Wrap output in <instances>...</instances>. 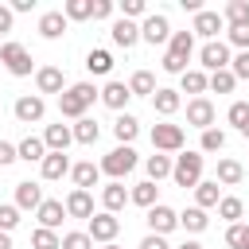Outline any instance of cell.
Wrapping results in <instances>:
<instances>
[{"label":"cell","mask_w":249,"mask_h":249,"mask_svg":"<svg viewBox=\"0 0 249 249\" xmlns=\"http://www.w3.org/2000/svg\"><path fill=\"white\" fill-rule=\"evenodd\" d=\"M93 101H97V86H93V82H74L70 89L58 93V113L70 117V121H82Z\"/></svg>","instance_id":"obj_1"},{"label":"cell","mask_w":249,"mask_h":249,"mask_svg":"<svg viewBox=\"0 0 249 249\" xmlns=\"http://www.w3.org/2000/svg\"><path fill=\"white\" fill-rule=\"evenodd\" d=\"M195 54V35L191 31H171L167 39V54H163V70L167 74H187V58Z\"/></svg>","instance_id":"obj_2"},{"label":"cell","mask_w":249,"mask_h":249,"mask_svg":"<svg viewBox=\"0 0 249 249\" xmlns=\"http://www.w3.org/2000/svg\"><path fill=\"white\" fill-rule=\"evenodd\" d=\"M171 179H175V187H198L202 183V152H179L175 160H171Z\"/></svg>","instance_id":"obj_3"},{"label":"cell","mask_w":249,"mask_h":249,"mask_svg":"<svg viewBox=\"0 0 249 249\" xmlns=\"http://www.w3.org/2000/svg\"><path fill=\"white\" fill-rule=\"evenodd\" d=\"M136 163H140V160H136L132 144H117V148H113V152H109V156H105V160H101L97 167H101V171H105L109 179H117V183H121V179H124V175H128V171H132Z\"/></svg>","instance_id":"obj_4"},{"label":"cell","mask_w":249,"mask_h":249,"mask_svg":"<svg viewBox=\"0 0 249 249\" xmlns=\"http://www.w3.org/2000/svg\"><path fill=\"white\" fill-rule=\"evenodd\" d=\"M0 62H4V70L12 78H27L31 74V51L23 43H4L0 47Z\"/></svg>","instance_id":"obj_5"},{"label":"cell","mask_w":249,"mask_h":249,"mask_svg":"<svg viewBox=\"0 0 249 249\" xmlns=\"http://www.w3.org/2000/svg\"><path fill=\"white\" fill-rule=\"evenodd\" d=\"M183 140H187V136H183V128H179V124H167V121H163V124H156V128H152V148H156V152H163V156L183 152Z\"/></svg>","instance_id":"obj_6"},{"label":"cell","mask_w":249,"mask_h":249,"mask_svg":"<svg viewBox=\"0 0 249 249\" xmlns=\"http://www.w3.org/2000/svg\"><path fill=\"white\" fill-rule=\"evenodd\" d=\"M86 233H89V241L109 245V241H117V233H121V218L101 210V214H93V218H89V230H86Z\"/></svg>","instance_id":"obj_7"},{"label":"cell","mask_w":249,"mask_h":249,"mask_svg":"<svg viewBox=\"0 0 249 249\" xmlns=\"http://www.w3.org/2000/svg\"><path fill=\"white\" fill-rule=\"evenodd\" d=\"M12 113H16V121H19V124H35V121H43V113H47V101H43L39 93H23V97H16Z\"/></svg>","instance_id":"obj_8"},{"label":"cell","mask_w":249,"mask_h":249,"mask_svg":"<svg viewBox=\"0 0 249 249\" xmlns=\"http://www.w3.org/2000/svg\"><path fill=\"white\" fill-rule=\"evenodd\" d=\"M140 39L144 43H152V47H160V43H167L171 39V23H167V16H144V23H140Z\"/></svg>","instance_id":"obj_9"},{"label":"cell","mask_w":249,"mask_h":249,"mask_svg":"<svg viewBox=\"0 0 249 249\" xmlns=\"http://www.w3.org/2000/svg\"><path fill=\"white\" fill-rule=\"evenodd\" d=\"M198 62L214 74V70H230V47L222 43V39H214V43H202V51H198Z\"/></svg>","instance_id":"obj_10"},{"label":"cell","mask_w":249,"mask_h":249,"mask_svg":"<svg viewBox=\"0 0 249 249\" xmlns=\"http://www.w3.org/2000/svg\"><path fill=\"white\" fill-rule=\"evenodd\" d=\"M97 101H101L105 109H113V113H124V105L132 101V93H128L124 82H105V86L97 89Z\"/></svg>","instance_id":"obj_11"},{"label":"cell","mask_w":249,"mask_h":249,"mask_svg":"<svg viewBox=\"0 0 249 249\" xmlns=\"http://www.w3.org/2000/svg\"><path fill=\"white\" fill-rule=\"evenodd\" d=\"M144 222H148V230H152V233H160V237H167V233H171V230L179 226V214H175L171 206H163V202H156V206L148 210V218H144Z\"/></svg>","instance_id":"obj_12"},{"label":"cell","mask_w":249,"mask_h":249,"mask_svg":"<svg viewBox=\"0 0 249 249\" xmlns=\"http://www.w3.org/2000/svg\"><path fill=\"white\" fill-rule=\"evenodd\" d=\"M222 27H226V19H222L218 12H206V8H202V12L195 16V23H191V35H202L206 43H214Z\"/></svg>","instance_id":"obj_13"},{"label":"cell","mask_w":249,"mask_h":249,"mask_svg":"<svg viewBox=\"0 0 249 249\" xmlns=\"http://www.w3.org/2000/svg\"><path fill=\"white\" fill-rule=\"evenodd\" d=\"M187 124H195V128H214V105H210V97H191V101H187Z\"/></svg>","instance_id":"obj_14"},{"label":"cell","mask_w":249,"mask_h":249,"mask_svg":"<svg viewBox=\"0 0 249 249\" xmlns=\"http://www.w3.org/2000/svg\"><path fill=\"white\" fill-rule=\"evenodd\" d=\"M109 35H113V43L117 47H124V51H132L136 43H140V23H132V19H113V27H109Z\"/></svg>","instance_id":"obj_15"},{"label":"cell","mask_w":249,"mask_h":249,"mask_svg":"<svg viewBox=\"0 0 249 249\" xmlns=\"http://www.w3.org/2000/svg\"><path fill=\"white\" fill-rule=\"evenodd\" d=\"M62 206H66V218H86V222L93 218V195H89V191H78V187H74Z\"/></svg>","instance_id":"obj_16"},{"label":"cell","mask_w":249,"mask_h":249,"mask_svg":"<svg viewBox=\"0 0 249 249\" xmlns=\"http://www.w3.org/2000/svg\"><path fill=\"white\" fill-rule=\"evenodd\" d=\"M35 89H39V93H62V89H66L62 70H58V66H39V70H35Z\"/></svg>","instance_id":"obj_17"},{"label":"cell","mask_w":249,"mask_h":249,"mask_svg":"<svg viewBox=\"0 0 249 249\" xmlns=\"http://www.w3.org/2000/svg\"><path fill=\"white\" fill-rule=\"evenodd\" d=\"M39 171H43V179H62V175H70V156L66 152H47L43 156V163H39Z\"/></svg>","instance_id":"obj_18"},{"label":"cell","mask_w":249,"mask_h":249,"mask_svg":"<svg viewBox=\"0 0 249 249\" xmlns=\"http://www.w3.org/2000/svg\"><path fill=\"white\" fill-rule=\"evenodd\" d=\"M43 206V187L39 183H16V210H39Z\"/></svg>","instance_id":"obj_19"},{"label":"cell","mask_w":249,"mask_h":249,"mask_svg":"<svg viewBox=\"0 0 249 249\" xmlns=\"http://www.w3.org/2000/svg\"><path fill=\"white\" fill-rule=\"evenodd\" d=\"M43 144H47V152H66V148L74 144V132H70V124H47V132H43Z\"/></svg>","instance_id":"obj_20"},{"label":"cell","mask_w":249,"mask_h":249,"mask_svg":"<svg viewBox=\"0 0 249 249\" xmlns=\"http://www.w3.org/2000/svg\"><path fill=\"white\" fill-rule=\"evenodd\" d=\"M101 206H105V214H117V210H124V206H128V187L113 179V183L101 191Z\"/></svg>","instance_id":"obj_21"},{"label":"cell","mask_w":249,"mask_h":249,"mask_svg":"<svg viewBox=\"0 0 249 249\" xmlns=\"http://www.w3.org/2000/svg\"><path fill=\"white\" fill-rule=\"evenodd\" d=\"M35 214H39V226H43V230H58L62 218H66V206H62L58 198H43V206H39Z\"/></svg>","instance_id":"obj_22"},{"label":"cell","mask_w":249,"mask_h":249,"mask_svg":"<svg viewBox=\"0 0 249 249\" xmlns=\"http://www.w3.org/2000/svg\"><path fill=\"white\" fill-rule=\"evenodd\" d=\"M179 105H183L179 89H156V93H152V109H156L160 117H175Z\"/></svg>","instance_id":"obj_23"},{"label":"cell","mask_w":249,"mask_h":249,"mask_svg":"<svg viewBox=\"0 0 249 249\" xmlns=\"http://www.w3.org/2000/svg\"><path fill=\"white\" fill-rule=\"evenodd\" d=\"M241 179H245V167H241L237 160H230V156H226V160H218V175H214V183H218V187H237Z\"/></svg>","instance_id":"obj_24"},{"label":"cell","mask_w":249,"mask_h":249,"mask_svg":"<svg viewBox=\"0 0 249 249\" xmlns=\"http://www.w3.org/2000/svg\"><path fill=\"white\" fill-rule=\"evenodd\" d=\"M39 35L43 39H62L66 35V16L62 12H43L39 16Z\"/></svg>","instance_id":"obj_25"},{"label":"cell","mask_w":249,"mask_h":249,"mask_svg":"<svg viewBox=\"0 0 249 249\" xmlns=\"http://www.w3.org/2000/svg\"><path fill=\"white\" fill-rule=\"evenodd\" d=\"M16 156H19V160H27V163H43V156H47L43 136H23V140L16 144Z\"/></svg>","instance_id":"obj_26"},{"label":"cell","mask_w":249,"mask_h":249,"mask_svg":"<svg viewBox=\"0 0 249 249\" xmlns=\"http://www.w3.org/2000/svg\"><path fill=\"white\" fill-rule=\"evenodd\" d=\"M97 175H101V167H97V163H89V160H82V163H74V167H70V179H74V187H78V191H89V187L97 183Z\"/></svg>","instance_id":"obj_27"},{"label":"cell","mask_w":249,"mask_h":249,"mask_svg":"<svg viewBox=\"0 0 249 249\" xmlns=\"http://www.w3.org/2000/svg\"><path fill=\"white\" fill-rule=\"evenodd\" d=\"M241 214H245V202H241L237 195H222V198H218V218H222L226 226H237Z\"/></svg>","instance_id":"obj_28"},{"label":"cell","mask_w":249,"mask_h":249,"mask_svg":"<svg viewBox=\"0 0 249 249\" xmlns=\"http://www.w3.org/2000/svg\"><path fill=\"white\" fill-rule=\"evenodd\" d=\"M156 195H160V187H156L152 179H144V183H136V187L128 191V202H136V206H144V210H152V206L160 202Z\"/></svg>","instance_id":"obj_29"},{"label":"cell","mask_w":249,"mask_h":249,"mask_svg":"<svg viewBox=\"0 0 249 249\" xmlns=\"http://www.w3.org/2000/svg\"><path fill=\"white\" fill-rule=\"evenodd\" d=\"M218 198H222V187H218L214 179H202V183L195 187V206H198V210H210V206H218Z\"/></svg>","instance_id":"obj_30"},{"label":"cell","mask_w":249,"mask_h":249,"mask_svg":"<svg viewBox=\"0 0 249 249\" xmlns=\"http://www.w3.org/2000/svg\"><path fill=\"white\" fill-rule=\"evenodd\" d=\"M160 86H156V78H152V70H136L132 78H128V93L132 97H152Z\"/></svg>","instance_id":"obj_31"},{"label":"cell","mask_w":249,"mask_h":249,"mask_svg":"<svg viewBox=\"0 0 249 249\" xmlns=\"http://www.w3.org/2000/svg\"><path fill=\"white\" fill-rule=\"evenodd\" d=\"M136 132H140V121H136L132 113H121V117L113 121V136H117L121 144H132V140H136Z\"/></svg>","instance_id":"obj_32"},{"label":"cell","mask_w":249,"mask_h":249,"mask_svg":"<svg viewBox=\"0 0 249 249\" xmlns=\"http://www.w3.org/2000/svg\"><path fill=\"white\" fill-rule=\"evenodd\" d=\"M70 132H74V140H78V144H97V136H101V128H97V121H93V117L74 121V124H70Z\"/></svg>","instance_id":"obj_33"},{"label":"cell","mask_w":249,"mask_h":249,"mask_svg":"<svg viewBox=\"0 0 249 249\" xmlns=\"http://www.w3.org/2000/svg\"><path fill=\"white\" fill-rule=\"evenodd\" d=\"M179 226H183L187 233H202V230L210 226V218H206V210H198V206H187V210L179 214Z\"/></svg>","instance_id":"obj_34"},{"label":"cell","mask_w":249,"mask_h":249,"mask_svg":"<svg viewBox=\"0 0 249 249\" xmlns=\"http://www.w3.org/2000/svg\"><path fill=\"white\" fill-rule=\"evenodd\" d=\"M86 70H89V74H109V70H113V54H109L105 47H93V51L86 54Z\"/></svg>","instance_id":"obj_35"},{"label":"cell","mask_w":249,"mask_h":249,"mask_svg":"<svg viewBox=\"0 0 249 249\" xmlns=\"http://www.w3.org/2000/svg\"><path fill=\"white\" fill-rule=\"evenodd\" d=\"M144 167H148V179H152V183H160V179H167V175H171V156L156 152V156H148V160H144Z\"/></svg>","instance_id":"obj_36"},{"label":"cell","mask_w":249,"mask_h":249,"mask_svg":"<svg viewBox=\"0 0 249 249\" xmlns=\"http://www.w3.org/2000/svg\"><path fill=\"white\" fill-rule=\"evenodd\" d=\"M222 19H226L230 27L249 23V0H230V4H226V12H222Z\"/></svg>","instance_id":"obj_37"},{"label":"cell","mask_w":249,"mask_h":249,"mask_svg":"<svg viewBox=\"0 0 249 249\" xmlns=\"http://www.w3.org/2000/svg\"><path fill=\"white\" fill-rule=\"evenodd\" d=\"M233 86H237V78H233L230 70H214V74H206V89H214V93H233Z\"/></svg>","instance_id":"obj_38"},{"label":"cell","mask_w":249,"mask_h":249,"mask_svg":"<svg viewBox=\"0 0 249 249\" xmlns=\"http://www.w3.org/2000/svg\"><path fill=\"white\" fill-rule=\"evenodd\" d=\"M62 16H66V23L70 19H93V0H66Z\"/></svg>","instance_id":"obj_39"},{"label":"cell","mask_w":249,"mask_h":249,"mask_svg":"<svg viewBox=\"0 0 249 249\" xmlns=\"http://www.w3.org/2000/svg\"><path fill=\"white\" fill-rule=\"evenodd\" d=\"M179 78H183V93H195V97L206 93V74H202V70H187V74H179Z\"/></svg>","instance_id":"obj_40"},{"label":"cell","mask_w":249,"mask_h":249,"mask_svg":"<svg viewBox=\"0 0 249 249\" xmlns=\"http://www.w3.org/2000/svg\"><path fill=\"white\" fill-rule=\"evenodd\" d=\"M31 249H62V237H58L54 230H43V226H39V230L31 233Z\"/></svg>","instance_id":"obj_41"},{"label":"cell","mask_w":249,"mask_h":249,"mask_svg":"<svg viewBox=\"0 0 249 249\" xmlns=\"http://www.w3.org/2000/svg\"><path fill=\"white\" fill-rule=\"evenodd\" d=\"M226 245H230V249H249V226H245V222L226 226Z\"/></svg>","instance_id":"obj_42"},{"label":"cell","mask_w":249,"mask_h":249,"mask_svg":"<svg viewBox=\"0 0 249 249\" xmlns=\"http://www.w3.org/2000/svg\"><path fill=\"white\" fill-rule=\"evenodd\" d=\"M222 148H226V132H222V128H202L198 152H222Z\"/></svg>","instance_id":"obj_43"},{"label":"cell","mask_w":249,"mask_h":249,"mask_svg":"<svg viewBox=\"0 0 249 249\" xmlns=\"http://www.w3.org/2000/svg\"><path fill=\"white\" fill-rule=\"evenodd\" d=\"M19 226V210H16V202H0V233H12Z\"/></svg>","instance_id":"obj_44"},{"label":"cell","mask_w":249,"mask_h":249,"mask_svg":"<svg viewBox=\"0 0 249 249\" xmlns=\"http://www.w3.org/2000/svg\"><path fill=\"white\" fill-rule=\"evenodd\" d=\"M62 249H93V241L86 230H74V233H62Z\"/></svg>","instance_id":"obj_45"},{"label":"cell","mask_w":249,"mask_h":249,"mask_svg":"<svg viewBox=\"0 0 249 249\" xmlns=\"http://www.w3.org/2000/svg\"><path fill=\"white\" fill-rule=\"evenodd\" d=\"M226 35H230V43H226V47H237V51H249V23H241V27H230Z\"/></svg>","instance_id":"obj_46"},{"label":"cell","mask_w":249,"mask_h":249,"mask_svg":"<svg viewBox=\"0 0 249 249\" xmlns=\"http://www.w3.org/2000/svg\"><path fill=\"white\" fill-rule=\"evenodd\" d=\"M121 12H124V19H132V23H136V19L148 12V4H144V0H121Z\"/></svg>","instance_id":"obj_47"},{"label":"cell","mask_w":249,"mask_h":249,"mask_svg":"<svg viewBox=\"0 0 249 249\" xmlns=\"http://www.w3.org/2000/svg\"><path fill=\"white\" fill-rule=\"evenodd\" d=\"M245 117H249V105H245V101H233V105H230V113H226V121H230L233 128H241V124H245Z\"/></svg>","instance_id":"obj_48"},{"label":"cell","mask_w":249,"mask_h":249,"mask_svg":"<svg viewBox=\"0 0 249 249\" xmlns=\"http://www.w3.org/2000/svg\"><path fill=\"white\" fill-rule=\"evenodd\" d=\"M230 74L233 78H249V51H241L237 58H230Z\"/></svg>","instance_id":"obj_49"},{"label":"cell","mask_w":249,"mask_h":249,"mask_svg":"<svg viewBox=\"0 0 249 249\" xmlns=\"http://www.w3.org/2000/svg\"><path fill=\"white\" fill-rule=\"evenodd\" d=\"M19 156H16V144H8V140H0V167H12Z\"/></svg>","instance_id":"obj_50"},{"label":"cell","mask_w":249,"mask_h":249,"mask_svg":"<svg viewBox=\"0 0 249 249\" xmlns=\"http://www.w3.org/2000/svg\"><path fill=\"white\" fill-rule=\"evenodd\" d=\"M93 19H113V0H93Z\"/></svg>","instance_id":"obj_51"},{"label":"cell","mask_w":249,"mask_h":249,"mask_svg":"<svg viewBox=\"0 0 249 249\" xmlns=\"http://www.w3.org/2000/svg\"><path fill=\"white\" fill-rule=\"evenodd\" d=\"M140 249H171V245H167V237H160V233H148V237L140 241Z\"/></svg>","instance_id":"obj_52"},{"label":"cell","mask_w":249,"mask_h":249,"mask_svg":"<svg viewBox=\"0 0 249 249\" xmlns=\"http://www.w3.org/2000/svg\"><path fill=\"white\" fill-rule=\"evenodd\" d=\"M12 19H16V16H12V8H4V4H0V35H4V31H12Z\"/></svg>","instance_id":"obj_53"},{"label":"cell","mask_w":249,"mask_h":249,"mask_svg":"<svg viewBox=\"0 0 249 249\" xmlns=\"http://www.w3.org/2000/svg\"><path fill=\"white\" fill-rule=\"evenodd\" d=\"M31 8H35V0H12V16L16 12H31Z\"/></svg>","instance_id":"obj_54"},{"label":"cell","mask_w":249,"mask_h":249,"mask_svg":"<svg viewBox=\"0 0 249 249\" xmlns=\"http://www.w3.org/2000/svg\"><path fill=\"white\" fill-rule=\"evenodd\" d=\"M0 249H12V233H0Z\"/></svg>","instance_id":"obj_55"},{"label":"cell","mask_w":249,"mask_h":249,"mask_svg":"<svg viewBox=\"0 0 249 249\" xmlns=\"http://www.w3.org/2000/svg\"><path fill=\"white\" fill-rule=\"evenodd\" d=\"M175 249H202L198 241H183V245H175Z\"/></svg>","instance_id":"obj_56"},{"label":"cell","mask_w":249,"mask_h":249,"mask_svg":"<svg viewBox=\"0 0 249 249\" xmlns=\"http://www.w3.org/2000/svg\"><path fill=\"white\" fill-rule=\"evenodd\" d=\"M237 132H241V136H245V140H249V117H245V124H241V128H237Z\"/></svg>","instance_id":"obj_57"},{"label":"cell","mask_w":249,"mask_h":249,"mask_svg":"<svg viewBox=\"0 0 249 249\" xmlns=\"http://www.w3.org/2000/svg\"><path fill=\"white\" fill-rule=\"evenodd\" d=\"M101 249H121V245H117V241H109V245H101Z\"/></svg>","instance_id":"obj_58"}]
</instances>
